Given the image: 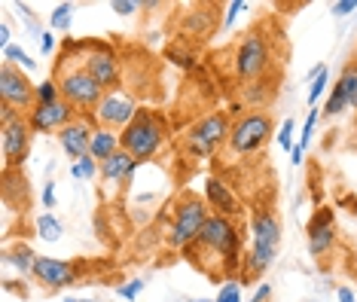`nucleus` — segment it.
<instances>
[{
  "mask_svg": "<svg viewBox=\"0 0 357 302\" xmlns=\"http://www.w3.org/2000/svg\"><path fill=\"white\" fill-rule=\"evenodd\" d=\"M186 259H199L202 254H208L211 259H217V275L223 272H232L238 269V254H241V239H238V229L229 217H220V214H211L208 223L202 226L199 239L186 248Z\"/></svg>",
  "mask_w": 357,
  "mask_h": 302,
  "instance_id": "nucleus-1",
  "label": "nucleus"
},
{
  "mask_svg": "<svg viewBox=\"0 0 357 302\" xmlns=\"http://www.w3.org/2000/svg\"><path fill=\"white\" fill-rule=\"evenodd\" d=\"M211 205L202 195L196 192H181L174 199V211H172V226H168V232H165V241H168V248H174V250H186L192 241L199 239V232H202V226L208 223V217H211Z\"/></svg>",
  "mask_w": 357,
  "mask_h": 302,
  "instance_id": "nucleus-2",
  "label": "nucleus"
},
{
  "mask_svg": "<svg viewBox=\"0 0 357 302\" xmlns=\"http://www.w3.org/2000/svg\"><path fill=\"white\" fill-rule=\"evenodd\" d=\"M168 135V122L153 110H137V116L128 122V128L119 132V141H123V150L128 156H135L137 162H147L162 150Z\"/></svg>",
  "mask_w": 357,
  "mask_h": 302,
  "instance_id": "nucleus-3",
  "label": "nucleus"
},
{
  "mask_svg": "<svg viewBox=\"0 0 357 302\" xmlns=\"http://www.w3.org/2000/svg\"><path fill=\"white\" fill-rule=\"evenodd\" d=\"M250 232H254V244H250L248 257H245V272L250 278H259L266 275V269L275 263V254H278V241H281V223L272 211L259 208L250 217Z\"/></svg>",
  "mask_w": 357,
  "mask_h": 302,
  "instance_id": "nucleus-4",
  "label": "nucleus"
},
{
  "mask_svg": "<svg viewBox=\"0 0 357 302\" xmlns=\"http://www.w3.org/2000/svg\"><path fill=\"white\" fill-rule=\"evenodd\" d=\"M55 83H59V92H61V98L70 104V107H74V110H86V113L98 110L101 98L107 95V89H104L98 80H95L92 73L83 68V61L61 64Z\"/></svg>",
  "mask_w": 357,
  "mask_h": 302,
  "instance_id": "nucleus-5",
  "label": "nucleus"
},
{
  "mask_svg": "<svg viewBox=\"0 0 357 302\" xmlns=\"http://www.w3.org/2000/svg\"><path fill=\"white\" fill-rule=\"evenodd\" d=\"M229 132H232V122L226 113H208V116H202L196 126H190L181 137V150L183 156L190 159H208L214 156L220 146L229 141Z\"/></svg>",
  "mask_w": 357,
  "mask_h": 302,
  "instance_id": "nucleus-6",
  "label": "nucleus"
},
{
  "mask_svg": "<svg viewBox=\"0 0 357 302\" xmlns=\"http://www.w3.org/2000/svg\"><path fill=\"white\" fill-rule=\"evenodd\" d=\"M31 119L25 113L13 110V107H0V153H3V171L22 168V162L28 159L31 150Z\"/></svg>",
  "mask_w": 357,
  "mask_h": 302,
  "instance_id": "nucleus-7",
  "label": "nucleus"
},
{
  "mask_svg": "<svg viewBox=\"0 0 357 302\" xmlns=\"http://www.w3.org/2000/svg\"><path fill=\"white\" fill-rule=\"evenodd\" d=\"M232 61H235V77L245 80V83H254V80L266 77L272 68V37L263 28L248 31L238 40V46H235Z\"/></svg>",
  "mask_w": 357,
  "mask_h": 302,
  "instance_id": "nucleus-8",
  "label": "nucleus"
},
{
  "mask_svg": "<svg viewBox=\"0 0 357 302\" xmlns=\"http://www.w3.org/2000/svg\"><path fill=\"white\" fill-rule=\"evenodd\" d=\"M269 135H272V113L269 110H248L232 122L226 146H229L235 156H250L259 146H266Z\"/></svg>",
  "mask_w": 357,
  "mask_h": 302,
  "instance_id": "nucleus-9",
  "label": "nucleus"
},
{
  "mask_svg": "<svg viewBox=\"0 0 357 302\" xmlns=\"http://www.w3.org/2000/svg\"><path fill=\"white\" fill-rule=\"evenodd\" d=\"M0 107H13L19 113H31L37 107V86L10 61L0 64Z\"/></svg>",
  "mask_w": 357,
  "mask_h": 302,
  "instance_id": "nucleus-10",
  "label": "nucleus"
},
{
  "mask_svg": "<svg viewBox=\"0 0 357 302\" xmlns=\"http://www.w3.org/2000/svg\"><path fill=\"white\" fill-rule=\"evenodd\" d=\"M137 116V104L135 98L126 92V89H107V95L101 98L98 110H95V119H98L101 128H110V132H123V128H128V122H132Z\"/></svg>",
  "mask_w": 357,
  "mask_h": 302,
  "instance_id": "nucleus-11",
  "label": "nucleus"
},
{
  "mask_svg": "<svg viewBox=\"0 0 357 302\" xmlns=\"http://www.w3.org/2000/svg\"><path fill=\"white\" fill-rule=\"evenodd\" d=\"M28 119H31L34 135H46V132L59 135L64 126H70V122L77 119V110L70 107L64 98H59V101H50V104H37V107L28 113Z\"/></svg>",
  "mask_w": 357,
  "mask_h": 302,
  "instance_id": "nucleus-12",
  "label": "nucleus"
},
{
  "mask_svg": "<svg viewBox=\"0 0 357 302\" xmlns=\"http://www.w3.org/2000/svg\"><path fill=\"white\" fill-rule=\"evenodd\" d=\"M43 290H64L70 284H77V266L68 259H52V257H37L34 275H31Z\"/></svg>",
  "mask_w": 357,
  "mask_h": 302,
  "instance_id": "nucleus-13",
  "label": "nucleus"
},
{
  "mask_svg": "<svg viewBox=\"0 0 357 302\" xmlns=\"http://www.w3.org/2000/svg\"><path fill=\"white\" fill-rule=\"evenodd\" d=\"M79 61H83V68L92 73L104 89H116L119 77H123V68H119V59L110 52L107 46H98V43L89 46V52Z\"/></svg>",
  "mask_w": 357,
  "mask_h": 302,
  "instance_id": "nucleus-14",
  "label": "nucleus"
},
{
  "mask_svg": "<svg viewBox=\"0 0 357 302\" xmlns=\"http://www.w3.org/2000/svg\"><path fill=\"white\" fill-rule=\"evenodd\" d=\"M348 107H357V59H351L339 73V83L333 86L330 101L324 104V113L327 116H339Z\"/></svg>",
  "mask_w": 357,
  "mask_h": 302,
  "instance_id": "nucleus-15",
  "label": "nucleus"
},
{
  "mask_svg": "<svg viewBox=\"0 0 357 302\" xmlns=\"http://www.w3.org/2000/svg\"><path fill=\"white\" fill-rule=\"evenodd\" d=\"M92 132L95 128L89 126L86 119H74L70 126H64L59 135V144H61V150L68 153V159H74V162H79V159H86L89 156V146H92Z\"/></svg>",
  "mask_w": 357,
  "mask_h": 302,
  "instance_id": "nucleus-16",
  "label": "nucleus"
},
{
  "mask_svg": "<svg viewBox=\"0 0 357 302\" xmlns=\"http://www.w3.org/2000/svg\"><path fill=\"white\" fill-rule=\"evenodd\" d=\"M336 244V229H333V211L321 208L318 214L308 220V250L312 257H324Z\"/></svg>",
  "mask_w": 357,
  "mask_h": 302,
  "instance_id": "nucleus-17",
  "label": "nucleus"
},
{
  "mask_svg": "<svg viewBox=\"0 0 357 302\" xmlns=\"http://www.w3.org/2000/svg\"><path fill=\"white\" fill-rule=\"evenodd\" d=\"M205 202L214 208V214H220V217H229L232 220L235 214H241L235 192L229 190V183L220 181V177H208V183H205Z\"/></svg>",
  "mask_w": 357,
  "mask_h": 302,
  "instance_id": "nucleus-18",
  "label": "nucleus"
},
{
  "mask_svg": "<svg viewBox=\"0 0 357 302\" xmlns=\"http://www.w3.org/2000/svg\"><path fill=\"white\" fill-rule=\"evenodd\" d=\"M137 165H141V162H137L135 156H128L126 150H119L116 156H110L107 162H101V177L107 183H128Z\"/></svg>",
  "mask_w": 357,
  "mask_h": 302,
  "instance_id": "nucleus-19",
  "label": "nucleus"
},
{
  "mask_svg": "<svg viewBox=\"0 0 357 302\" xmlns=\"http://www.w3.org/2000/svg\"><path fill=\"white\" fill-rule=\"evenodd\" d=\"M119 150H123V141H119V135L110 132V128L95 126V132H92V146H89V156H92V159L101 165V162H107L110 156H116Z\"/></svg>",
  "mask_w": 357,
  "mask_h": 302,
  "instance_id": "nucleus-20",
  "label": "nucleus"
},
{
  "mask_svg": "<svg viewBox=\"0 0 357 302\" xmlns=\"http://www.w3.org/2000/svg\"><path fill=\"white\" fill-rule=\"evenodd\" d=\"M3 259H6V263H10V266L19 269L22 275H34L37 254L28 248L25 241H19V244H13V248H6V250H3Z\"/></svg>",
  "mask_w": 357,
  "mask_h": 302,
  "instance_id": "nucleus-21",
  "label": "nucleus"
},
{
  "mask_svg": "<svg viewBox=\"0 0 357 302\" xmlns=\"http://www.w3.org/2000/svg\"><path fill=\"white\" fill-rule=\"evenodd\" d=\"M211 24H214V13H205V10H190L181 19V28L186 31V34H192V37H202V34H208L211 31Z\"/></svg>",
  "mask_w": 357,
  "mask_h": 302,
  "instance_id": "nucleus-22",
  "label": "nucleus"
},
{
  "mask_svg": "<svg viewBox=\"0 0 357 302\" xmlns=\"http://www.w3.org/2000/svg\"><path fill=\"white\" fill-rule=\"evenodd\" d=\"M37 235L43 241H59L61 239V223L55 220L52 214H43V217H37Z\"/></svg>",
  "mask_w": 357,
  "mask_h": 302,
  "instance_id": "nucleus-23",
  "label": "nucleus"
},
{
  "mask_svg": "<svg viewBox=\"0 0 357 302\" xmlns=\"http://www.w3.org/2000/svg\"><path fill=\"white\" fill-rule=\"evenodd\" d=\"M95 174H101V165L92 156H86V159H79L70 165V177H77V181H95Z\"/></svg>",
  "mask_w": 357,
  "mask_h": 302,
  "instance_id": "nucleus-24",
  "label": "nucleus"
},
{
  "mask_svg": "<svg viewBox=\"0 0 357 302\" xmlns=\"http://www.w3.org/2000/svg\"><path fill=\"white\" fill-rule=\"evenodd\" d=\"M3 61L15 64V68H25V70H34V68H37V61L31 59V55L25 52V49H19V46H10V49H3Z\"/></svg>",
  "mask_w": 357,
  "mask_h": 302,
  "instance_id": "nucleus-25",
  "label": "nucleus"
},
{
  "mask_svg": "<svg viewBox=\"0 0 357 302\" xmlns=\"http://www.w3.org/2000/svg\"><path fill=\"white\" fill-rule=\"evenodd\" d=\"M70 22H74V6H70V3L55 6V13H52V28H55V31H70Z\"/></svg>",
  "mask_w": 357,
  "mask_h": 302,
  "instance_id": "nucleus-26",
  "label": "nucleus"
},
{
  "mask_svg": "<svg viewBox=\"0 0 357 302\" xmlns=\"http://www.w3.org/2000/svg\"><path fill=\"white\" fill-rule=\"evenodd\" d=\"M318 119H321V113H318V107H312L308 110V116H305V126H303V132H299V146H305L312 144V135H314V126H318Z\"/></svg>",
  "mask_w": 357,
  "mask_h": 302,
  "instance_id": "nucleus-27",
  "label": "nucleus"
},
{
  "mask_svg": "<svg viewBox=\"0 0 357 302\" xmlns=\"http://www.w3.org/2000/svg\"><path fill=\"white\" fill-rule=\"evenodd\" d=\"M61 92H59V83L55 80H46V83L37 86V104H50V101H59Z\"/></svg>",
  "mask_w": 357,
  "mask_h": 302,
  "instance_id": "nucleus-28",
  "label": "nucleus"
},
{
  "mask_svg": "<svg viewBox=\"0 0 357 302\" xmlns=\"http://www.w3.org/2000/svg\"><path fill=\"white\" fill-rule=\"evenodd\" d=\"M324 86H327V68L321 64V68H318V80H314V86L308 89V104H312V107H314V101L324 95Z\"/></svg>",
  "mask_w": 357,
  "mask_h": 302,
  "instance_id": "nucleus-29",
  "label": "nucleus"
},
{
  "mask_svg": "<svg viewBox=\"0 0 357 302\" xmlns=\"http://www.w3.org/2000/svg\"><path fill=\"white\" fill-rule=\"evenodd\" d=\"M278 144L284 146V150H294V119H287V122H284V126H281V132H278Z\"/></svg>",
  "mask_w": 357,
  "mask_h": 302,
  "instance_id": "nucleus-30",
  "label": "nucleus"
},
{
  "mask_svg": "<svg viewBox=\"0 0 357 302\" xmlns=\"http://www.w3.org/2000/svg\"><path fill=\"white\" fill-rule=\"evenodd\" d=\"M141 290H144V281H137V278H135V281H128V284H119V290H116V293H119L123 299H135Z\"/></svg>",
  "mask_w": 357,
  "mask_h": 302,
  "instance_id": "nucleus-31",
  "label": "nucleus"
},
{
  "mask_svg": "<svg viewBox=\"0 0 357 302\" xmlns=\"http://www.w3.org/2000/svg\"><path fill=\"white\" fill-rule=\"evenodd\" d=\"M137 6H141V3H135V0H113L110 10H113V13H119V15H132Z\"/></svg>",
  "mask_w": 357,
  "mask_h": 302,
  "instance_id": "nucleus-32",
  "label": "nucleus"
},
{
  "mask_svg": "<svg viewBox=\"0 0 357 302\" xmlns=\"http://www.w3.org/2000/svg\"><path fill=\"white\" fill-rule=\"evenodd\" d=\"M214 302H241V290L235 287V284H226V287L220 290V296H217Z\"/></svg>",
  "mask_w": 357,
  "mask_h": 302,
  "instance_id": "nucleus-33",
  "label": "nucleus"
},
{
  "mask_svg": "<svg viewBox=\"0 0 357 302\" xmlns=\"http://www.w3.org/2000/svg\"><path fill=\"white\" fill-rule=\"evenodd\" d=\"M241 10H248V3H245V0H235V3H229V13H226V19H223L226 28H229V24L235 22V15H238Z\"/></svg>",
  "mask_w": 357,
  "mask_h": 302,
  "instance_id": "nucleus-34",
  "label": "nucleus"
},
{
  "mask_svg": "<svg viewBox=\"0 0 357 302\" xmlns=\"http://www.w3.org/2000/svg\"><path fill=\"white\" fill-rule=\"evenodd\" d=\"M357 10V0H342V3H333V15H348Z\"/></svg>",
  "mask_w": 357,
  "mask_h": 302,
  "instance_id": "nucleus-35",
  "label": "nucleus"
},
{
  "mask_svg": "<svg viewBox=\"0 0 357 302\" xmlns=\"http://www.w3.org/2000/svg\"><path fill=\"white\" fill-rule=\"evenodd\" d=\"M10 37H13V31H10V24L6 22H0V49H10Z\"/></svg>",
  "mask_w": 357,
  "mask_h": 302,
  "instance_id": "nucleus-36",
  "label": "nucleus"
},
{
  "mask_svg": "<svg viewBox=\"0 0 357 302\" xmlns=\"http://www.w3.org/2000/svg\"><path fill=\"white\" fill-rule=\"evenodd\" d=\"M43 202H46V208H55V183L52 181L46 183V190H43Z\"/></svg>",
  "mask_w": 357,
  "mask_h": 302,
  "instance_id": "nucleus-37",
  "label": "nucleus"
},
{
  "mask_svg": "<svg viewBox=\"0 0 357 302\" xmlns=\"http://www.w3.org/2000/svg\"><path fill=\"white\" fill-rule=\"evenodd\" d=\"M40 49H43L46 55H50L52 49H55V37H52V34H43V40H40Z\"/></svg>",
  "mask_w": 357,
  "mask_h": 302,
  "instance_id": "nucleus-38",
  "label": "nucleus"
},
{
  "mask_svg": "<svg viewBox=\"0 0 357 302\" xmlns=\"http://www.w3.org/2000/svg\"><path fill=\"white\" fill-rule=\"evenodd\" d=\"M303 156H305V150H303V146H294V150H290V162H294V165H299V162H303Z\"/></svg>",
  "mask_w": 357,
  "mask_h": 302,
  "instance_id": "nucleus-39",
  "label": "nucleus"
},
{
  "mask_svg": "<svg viewBox=\"0 0 357 302\" xmlns=\"http://www.w3.org/2000/svg\"><path fill=\"white\" fill-rule=\"evenodd\" d=\"M339 302H357V299H354V293L348 287H339Z\"/></svg>",
  "mask_w": 357,
  "mask_h": 302,
  "instance_id": "nucleus-40",
  "label": "nucleus"
},
{
  "mask_svg": "<svg viewBox=\"0 0 357 302\" xmlns=\"http://www.w3.org/2000/svg\"><path fill=\"white\" fill-rule=\"evenodd\" d=\"M348 266H351V272H354V275H357V254H354V257H351V263H348Z\"/></svg>",
  "mask_w": 357,
  "mask_h": 302,
  "instance_id": "nucleus-41",
  "label": "nucleus"
},
{
  "mask_svg": "<svg viewBox=\"0 0 357 302\" xmlns=\"http://www.w3.org/2000/svg\"><path fill=\"white\" fill-rule=\"evenodd\" d=\"M70 302H89V299H70Z\"/></svg>",
  "mask_w": 357,
  "mask_h": 302,
  "instance_id": "nucleus-42",
  "label": "nucleus"
},
{
  "mask_svg": "<svg viewBox=\"0 0 357 302\" xmlns=\"http://www.w3.org/2000/svg\"><path fill=\"white\" fill-rule=\"evenodd\" d=\"M196 302H211V299H196Z\"/></svg>",
  "mask_w": 357,
  "mask_h": 302,
  "instance_id": "nucleus-43",
  "label": "nucleus"
}]
</instances>
